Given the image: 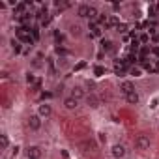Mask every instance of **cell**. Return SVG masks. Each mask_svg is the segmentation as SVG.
<instances>
[{
	"label": "cell",
	"instance_id": "cell-8",
	"mask_svg": "<svg viewBox=\"0 0 159 159\" xmlns=\"http://www.w3.org/2000/svg\"><path fill=\"white\" fill-rule=\"evenodd\" d=\"M71 98H75V99H79V101H81V99H86V92L83 90V86H73L71 88V94H69Z\"/></svg>",
	"mask_w": 159,
	"mask_h": 159
},
{
	"label": "cell",
	"instance_id": "cell-1",
	"mask_svg": "<svg viewBox=\"0 0 159 159\" xmlns=\"http://www.w3.org/2000/svg\"><path fill=\"white\" fill-rule=\"evenodd\" d=\"M77 17H81V19H88L90 23L98 19V10L90 4H81V6H77Z\"/></svg>",
	"mask_w": 159,
	"mask_h": 159
},
{
	"label": "cell",
	"instance_id": "cell-5",
	"mask_svg": "<svg viewBox=\"0 0 159 159\" xmlns=\"http://www.w3.org/2000/svg\"><path fill=\"white\" fill-rule=\"evenodd\" d=\"M25 155H26V159H41L43 157V150L39 146H36V144H30V146L25 148Z\"/></svg>",
	"mask_w": 159,
	"mask_h": 159
},
{
	"label": "cell",
	"instance_id": "cell-11",
	"mask_svg": "<svg viewBox=\"0 0 159 159\" xmlns=\"http://www.w3.org/2000/svg\"><path fill=\"white\" fill-rule=\"evenodd\" d=\"M84 101H86V103H88V107H92V109H98V107L101 105V101H99V98H98L96 94H88Z\"/></svg>",
	"mask_w": 159,
	"mask_h": 159
},
{
	"label": "cell",
	"instance_id": "cell-16",
	"mask_svg": "<svg viewBox=\"0 0 159 159\" xmlns=\"http://www.w3.org/2000/svg\"><path fill=\"white\" fill-rule=\"evenodd\" d=\"M17 153H19V146H15V148H13V152H11V157H15Z\"/></svg>",
	"mask_w": 159,
	"mask_h": 159
},
{
	"label": "cell",
	"instance_id": "cell-14",
	"mask_svg": "<svg viewBox=\"0 0 159 159\" xmlns=\"http://www.w3.org/2000/svg\"><path fill=\"white\" fill-rule=\"evenodd\" d=\"M101 47H103V51H107V52L114 51V43H112L111 39H103V41H101Z\"/></svg>",
	"mask_w": 159,
	"mask_h": 159
},
{
	"label": "cell",
	"instance_id": "cell-4",
	"mask_svg": "<svg viewBox=\"0 0 159 159\" xmlns=\"http://www.w3.org/2000/svg\"><path fill=\"white\" fill-rule=\"evenodd\" d=\"M26 125H28L30 131H39L41 125H43V118H41L38 112H36V114H30V116L26 118Z\"/></svg>",
	"mask_w": 159,
	"mask_h": 159
},
{
	"label": "cell",
	"instance_id": "cell-17",
	"mask_svg": "<svg viewBox=\"0 0 159 159\" xmlns=\"http://www.w3.org/2000/svg\"><path fill=\"white\" fill-rule=\"evenodd\" d=\"M152 52H153L155 56H159V47H153V49H152Z\"/></svg>",
	"mask_w": 159,
	"mask_h": 159
},
{
	"label": "cell",
	"instance_id": "cell-10",
	"mask_svg": "<svg viewBox=\"0 0 159 159\" xmlns=\"http://www.w3.org/2000/svg\"><path fill=\"white\" fill-rule=\"evenodd\" d=\"M120 90H122V94H124V96H127V94L135 92L137 88H135V84H133L131 81H124V83L120 84Z\"/></svg>",
	"mask_w": 159,
	"mask_h": 159
},
{
	"label": "cell",
	"instance_id": "cell-13",
	"mask_svg": "<svg viewBox=\"0 0 159 159\" xmlns=\"http://www.w3.org/2000/svg\"><path fill=\"white\" fill-rule=\"evenodd\" d=\"M0 148H2V150H8V148H10V139H8L6 133L0 135Z\"/></svg>",
	"mask_w": 159,
	"mask_h": 159
},
{
	"label": "cell",
	"instance_id": "cell-6",
	"mask_svg": "<svg viewBox=\"0 0 159 159\" xmlns=\"http://www.w3.org/2000/svg\"><path fill=\"white\" fill-rule=\"evenodd\" d=\"M79 99H75V98H71V96H67V98H64V109L66 111H77V107H79Z\"/></svg>",
	"mask_w": 159,
	"mask_h": 159
},
{
	"label": "cell",
	"instance_id": "cell-3",
	"mask_svg": "<svg viewBox=\"0 0 159 159\" xmlns=\"http://www.w3.org/2000/svg\"><path fill=\"white\" fill-rule=\"evenodd\" d=\"M111 155H112L114 159H125V157H127V148H125V144L114 142V144L111 146Z\"/></svg>",
	"mask_w": 159,
	"mask_h": 159
},
{
	"label": "cell",
	"instance_id": "cell-12",
	"mask_svg": "<svg viewBox=\"0 0 159 159\" xmlns=\"http://www.w3.org/2000/svg\"><path fill=\"white\" fill-rule=\"evenodd\" d=\"M88 28L92 30V34H94V36H101V26H99V23H98V21H92V23L88 25Z\"/></svg>",
	"mask_w": 159,
	"mask_h": 159
},
{
	"label": "cell",
	"instance_id": "cell-9",
	"mask_svg": "<svg viewBox=\"0 0 159 159\" xmlns=\"http://www.w3.org/2000/svg\"><path fill=\"white\" fill-rule=\"evenodd\" d=\"M124 98H125V103H127V105H139V103H140V96H139L137 90L131 92V94H127V96H124Z\"/></svg>",
	"mask_w": 159,
	"mask_h": 159
},
{
	"label": "cell",
	"instance_id": "cell-7",
	"mask_svg": "<svg viewBox=\"0 0 159 159\" xmlns=\"http://www.w3.org/2000/svg\"><path fill=\"white\" fill-rule=\"evenodd\" d=\"M38 114H39L41 118H51V116H52V107H51L49 103H41V105L38 107Z\"/></svg>",
	"mask_w": 159,
	"mask_h": 159
},
{
	"label": "cell",
	"instance_id": "cell-2",
	"mask_svg": "<svg viewBox=\"0 0 159 159\" xmlns=\"http://www.w3.org/2000/svg\"><path fill=\"white\" fill-rule=\"evenodd\" d=\"M150 146H152V139H150V135L140 133V135L135 139V148H137V150L146 152V150H150Z\"/></svg>",
	"mask_w": 159,
	"mask_h": 159
},
{
	"label": "cell",
	"instance_id": "cell-15",
	"mask_svg": "<svg viewBox=\"0 0 159 159\" xmlns=\"http://www.w3.org/2000/svg\"><path fill=\"white\" fill-rule=\"evenodd\" d=\"M129 73H131L133 77H140V75H142V71H140L139 67H133V69H129Z\"/></svg>",
	"mask_w": 159,
	"mask_h": 159
}]
</instances>
